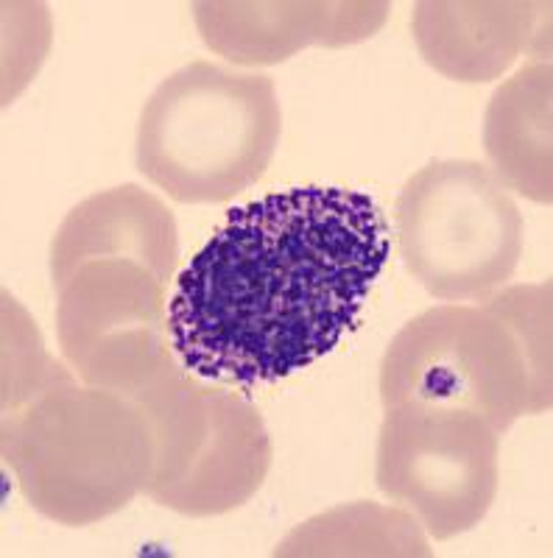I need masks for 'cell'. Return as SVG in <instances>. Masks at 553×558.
<instances>
[{
    "label": "cell",
    "mask_w": 553,
    "mask_h": 558,
    "mask_svg": "<svg viewBox=\"0 0 553 558\" xmlns=\"http://www.w3.org/2000/svg\"><path fill=\"white\" fill-rule=\"evenodd\" d=\"M551 84L548 59H534L501 84L483 118V151L506 191L537 204L553 202Z\"/></svg>",
    "instance_id": "cell-11"
},
{
    "label": "cell",
    "mask_w": 553,
    "mask_h": 558,
    "mask_svg": "<svg viewBox=\"0 0 553 558\" xmlns=\"http://www.w3.org/2000/svg\"><path fill=\"white\" fill-rule=\"evenodd\" d=\"M177 257L171 209L137 184L68 213L51 248L57 336L84 386L132 397L171 361L166 288Z\"/></svg>",
    "instance_id": "cell-2"
},
{
    "label": "cell",
    "mask_w": 553,
    "mask_h": 558,
    "mask_svg": "<svg viewBox=\"0 0 553 558\" xmlns=\"http://www.w3.org/2000/svg\"><path fill=\"white\" fill-rule=\"evenodd\" d=\"M388 3H193L204 45L236 64H277L305 45H350L383 26Z\"/></svg>",
    "instance_id": "cell-9"
},
{
    "label": "cell",
    "mask_w": 553,
    "mask_h": 558,
    "mask_svg": "<svg viewBox=\"0 0 553 558\" xmlns=\"http://www.w3.org/2000/svg\"><path fill=\"white\" fill-rule=\"evenodd\" d=\"M375 481L436 542L467 533L497 495L501 433L478 413L442 405L383 408Z\"/></svg>",
    "instance_id": "cell-8"
},
{
    "label": "cell",
    "mask_w": 553,
    "mask_h": 558,
    "mask_svg": "<svg viewBox=\"0 0 553 558\" xmlns=\"http://www.w3.org/2000/svg\"><path fill=\"white\" fill-rule=\"evenodd\" d=\"M420 520L377 502L330 508L293 527L274 556H431Z\"/></svg>",
    "instance_id": "cell-12"
},
{
    "label": "cell",
    "mask_w": 553,
    "mask_h": 558,
    "mask_svg": "<svg viewBox=\"0 0 553 558\" xmlns=\"http://www.w3.org/2000/svg\"><path fill=\"white\" fill-rule=\"evenodd\" d=\"M400 257L433 299L483 302L522 257V216L495 173L476 159H433L395 204Z\"/></svg>",
    "instance_id": "cell-7"
},
{
    "label": "cell",
    "mask_w": 553,
    "mask_h": 558,
    "mask_svg": "<svg viewBox=\"0 0 553 558\" xmlns=\"http://www.w3.org/2000/svg\"><path fill=\"white\" fill-rule=\"evenodd\" d=\"M152 430L143 495L184 517H218L255 497L272 470V438L255 405L177 361L129 397Z\"/></svg>",
    "instance_id": "cell-6"
},
{
    "label": "cell",
    "mask_w": 553,
    "mask_h": 558,
    "mask_svg": "<svg viewBox=\"0 0 553 558\" xmlns=\"http://www.w3.org/2000/svg\"><path fill=\"white\" fill-rule=\"evenodd\" d=\"M540 3H417L413 39L442 76L492 82L512 68L528 39H537Z\"/></svg>",
    "instance_id": "cell-10"
},
{
    "label": "cell",
    "mask_w": 553,
    "mask_h": 558,
    "mask_svg": "<svg viewBox=\"0 0 553 558\" xmlns=\"http://www.w3.org/2000/svg\"><path fill=\"white\" fill-rule=\"evenodd\" d=\"M381 402L461 408L495 433L551 411V282L411 318L383 352Z\"/></svg>",
    "instance_id": "cell-3"
},
{
    "label": "cell",
    "mask_w": 553,
    "mask_h": 558,
    "mask_svg": "<svg viewBox=\"0 0 553 558\" xmlns=\"http://www.w3.org/2000/svg\"><path fill=\"white\" fill-rule=\"evenodd\" d=\"M3 458L34 511L93 525L141 495L152 475V430L141 405L76 386L59 361L3 388Z\"/></svg>",
    "instance_id": "cell-4"
},
{
    "label": "cell",
    "mask_w": 553,
    "mask_h": 558,
    "mask_svg": "<svg viewBox=\"0 0 553 558\" xmlns=\"http://www.w3.org/2000/svg\"><path fill=\"white\" fill-rule=\"evenodd\" d=\"M280 134L272 78L191 62L143 107L137 171L179 204H224L266 173Z\"/></svg>",
    "instance_id": "cell-5"
},
{
    "label": "cell",
    "mask_w": 553,
    "mask_h": 558,
    "mask_svg": "<svg viewBox=\"0 0 553 558\" xmlns=\"http://www.w3.org/2000/svg\"><path fill=\"white\" fill-rule=\"evenodd\" d=\"M388 252V223L366 193L311 184L232 207L173 279L168 347L202 380H286L358 322Z\"/></svg>",
    "instance_id": "cell-1"
}]
</instances>
